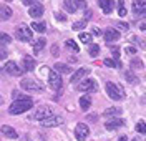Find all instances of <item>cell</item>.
Returning a JSON list of instances; mask_svg holds the SVG:
<instances>
[{
	"instance_id": "11",
	"label": "cell",
	"mask_w": 146,
	"mask_h": 141,
	"mask_svg": "<svg viewBox=\"0 0 146 141\" xmlns=\"http://www.w3.org/2000/svg\"><path fill=\"white\" fill-rule=\"evenodd\" d=\"M42 124H43V126H46V128L60 126V124H63V118H62V116H56V115H53V116L46 118L45 121H42Z\"/></svg>"
},
{
	"instance_id": "18",
	"label": "cell",
	"mask_w": 146,
	"mask_h": 141,
	"mask_svg": "<svg viewBox=\"0 0 146 141\" xmlns=\"http://www.w3.org/2000/svg\"><path fill=\"white\" fill-rule=\"evenodd\" d=\"M28 13H30V17L38 19V17H42V15H43V7H42L40 3H36V5H33L32 9L28 10Z\"/></svg>"
},
{
	"instance_id": "31",
	"label": "cell",
	"mask_w": 146,
	"mask_h": 141,
	"mask_svg": "<svg viewBox=\"0 0 146 141\" xmlns=\"http://www.w3.org/2000/svg\"><path fill=\"white\" fill-rule=\"evenodd\" d=\"M136 131H138V133H143V134H146V123H145V121H138V124H136Z\"/></svg>"
},
{
	"instance_id": "24",
	"label": "cell",
	"mask_w": 146,
	"mask_h": 141,
	"mask_svg": "<svg viewBox=\"0 0 146 141\" xmlns=\"http://www.w3.org/2000/svg\"><path fill=\"white\" fill-rule=\"evenodd\" d=\"M32 28H33L35 32H38V33H43V32H45V23H43V22H33V23H32Z\"/></svg>"
},
{
	"instance_id": "6",
	"label": "cell",
	"mask_w": 146,
	"mask_h": 141,
	"mask_svg": "<svg viewBox=\"0 0 146 141\" xmlns=\"http://www.w3.org/2000/svg\"><path fill=\"white\" fill-rule=\"evenodd\" d=\"M20 86H22L23 90H27V91H40V90H42L40 83H36V81L30 80V78H23V80L20 81Z\"/></svg>"
},
{
	"instance_id": "37",
	"label": "cell",
	"mask_w": 146,
	"mask_h": 141,
	"mask_svg": "<svg viewBox=\"0 0 146 141\" xmlns=\"http://www.w3.org/2000/svg\"><path fill=\"white\" fill-rule=\"evenodd\" d=\"M118 13L121 15V17H125V15H126V9L123 7V3H119V10H118Z\"/></svg>"
},
{
	"instance_id": "39",
	"label": "cell",
	"mask_w": 146,
	"mask_h": 141,
	"mask_svg": "<svg viewBox=\"0 0 146 141\" xmlns=\"http://www.w3.org/2000/svg\"><path fill=\"white\" fill-rule=\"evenodd\" d=\"M126 53H129V55H135V53H136V48L129 45V47H126Z\"/></svg>"
},
{
	"instance_id": "12",
	"label": "cell",
	"mask_w": 146,
	"mask_h": 141,
	"mask_svg": "<svg viewBox=\"0 0 146 141\" xmlns=\"http://www.w3.org/2000/svg\"><path fill=\"white\" fill-rule=\"evenodd\" d=\"M133 12L136 13L138 17H146V2L135 0L133 2Z\"/></svg>"
},
{
	"instance_id": "5",
	"label": "cell",
	"mask_w": 146,
	"mask_h": 141,
	"mask_svg": "<svg viewBox=\"0 0 146 141\" xmlns=\"http://www.w3.org/2000/svg\"><path fill=\"white\" fill-rule=\"evenodd\" d=\"M90 134V128L85 124V123H78L76 124V130H75V136L78 141H85Z\"/></svg>"
},
{
	"instance_id": "8",
	"label": "cell",
	"mask_w": 146,
	"mask_h": 141,
	"mask_svg": "<svg viewBox=\"0 0 146 141\" xmlns=\"http://www.w3.org/2000/svg\"><path fill=\"white\" fill-rule=\"evenodd\" d=\"M48 83H50V86H52L53 90H60V88H62V76L58 75L56 71H50V75H48Z\"/></svg>"
},
{
	"instance_id": "32",
	"label": "cell",
	"mask_w": 146,
	"mask_h": 141,
	"mask_svg": "<svg viewBox=\"0 0 146 141\" xmlns=\"http://www.w3.org/2000/svg\"><path fill=\"white\" fill-rule=\"evenodd\" d=\"M80 40L83 43H90L91 42V33H80Z\"/></svg>"
},
{
	"instance_id": "19",
	"label": "cell",
	"mask_w": 146,
	"mask_h": 141,
	"mask_svg": "<svg viewBox=\"0 0 146 141\" xmlns=\"http://www.w3.org/2000/svg\"><path fill=\"white\" fill-rule=\"evenodd\" d=\"M12 17V9L9 5H2L0 7V19L2 20H9Z\"/></svg>"
},
{
	"instance_id": "4",
	"label": "cell",
	"mask_w": 146,
	"mask_h": 141,
	"mask_svg": "<svg viewBox=\"0 0 146 141\" xmlns=\"http://www.w3.org/2000/svg\"><path fill=\"white\" fill-rule=\"evenodd\" d=\"M15 37H17L20 42H30L32 37H33V33H32V30H30L27 25H20V27L15 30Z\"/></svg>"
},
{
	"instance_id": "26",
	"label": "cell",
	"mask_w": 146,
	"mask_h": 141,
	"mask_svg": "<svg viewBox=\"0 0 146 141\" xmlns=\"http://www.w3.org/2000/svg\"><path fill=\"white\" fill-rule=\"evenodd\" d=\"M119 113H121L119 108H106L105 110V116H118Z\"/></svg>"
},
{
	"instance_id": "2",
	"label": "cell",
	"mask_w": 146,
	"mask_h": 141,
	"mask_svg": "<svg viewBox=\"0 0 146 141\" xmlns=\"http://www.w3.org/2000/svg\"><path fill=\"white\" fill-rule=\"evenodd\" d=\"M50 116H53L52 108L46 106V105H42V106H38L35 110V113L30 115V120H33V121H45L46 118H50Z\"/></svg>"
},
{
	"instance_id": "27",
	"label": "cell",
	"mask_w": 146,
	"mask_h": 141,
	"mask_svg": "<svg viewBox=\"0 0 146 141\" xmlns=\"http://www.w3.org/2000/svg\"><path fill=\"white\" fill-rule=\"evenodd\" d=\"M105 65L110 66V68H116V66H121V63L119 62H113V58H105Z\"/></svg>"
},
{
	"instance_id": "10",
	"label": "cell",
	"mask_w": 146,
	"mask_h": 141,
	"mask_svg": "<svg viewBox=\"0 0 146 141\" xmlns=\"http://www.w3.org/2000/svg\"><path fill=\"white\" fill-rule=\"evenodd\" d=\"M3 70H5L9 75H12V76H20L22 73H23V70H22V68H18L15 62H9L7 65L3 66Z\"/></svg>"
},
{
	"instance_id": "36",
	"label": "cell",
	"mask_w": 146,
	"mask_h": 141,
	"mask_svg": "<svg viewBox=\"0 0 146 141\" xmlns=\"http://www.w3.org/2000/svg\"><path fill=\"white\" fill-rule=\"evenodd\" d=\"M128 28H129V27H128V23H123V22H119V23H118V30H123V32H126Z\"/></svg>"
},
{
	"instance_id": "1",
	"label": "cell",
	"mask_w": 146,
	"mask_h": 141,
	"mask_svg": "<svg viewBox=\"0 0 146 141\" xmlns=\"http://www.w3.org/2000/svg\"><path fill=\"white\" fill-rule=\"evenodd\" d=\"M13 96H17V100L10 105V108H9L10 115H20V113H25V111H28V110L33 106V101H32L30 96H20L17 91L13 93Z\"/></svg>"
},
{
	"instance_id": "15",
	"label": "cell",
	"mask_w": 146,
	"mask_h": 141,
	"mask_svg": "<svg viewBox=\"0 0 146 141\" xmlns=\"http://www.w3.org/2000/svg\"><path fill=\"white\" fill-rule=\"evenodd\" d=\"M22 63H23V68H25V71H32L33 68H35V60L32 58V56L25 55L22 58Z\"/></svg>"
},
{
	"instance_id": "16",
	"label": "cell",
	"mask_w": 146,
	"mask_h": 141,
	"mask_svg": "<svg viewBox=\"0 0 146 141\" xmlns=\"http://www.w3.org/2000/svg\"><path fill=\"white\" fill-rule=\"evenodd\" d=\"M90 73L88 71V68H80V70H76L75 73H73V76H72V83H76V81H80L83 76H86Z\"/></svg>"
},
{
	"instance_id": "20",
	"label": "cell",
	"mask_w": 146,
	"mask_h": 141,
	"mask_svg": "<svg viewBox=\"0 0 146 141\" xmlns=\"http://www.w3.org/2000/svg\"><path fill=\"white\" fill-rule=\"evenodd\" d=\"M90 105H91V98L88 95H85V96L80 98V108H82L83 111H86V110L90 108Z\"/></svg>"
},
{
	"instance_id": "7",
	"label": "cell",
	"mask_w": 146,
	"mask_h": 141,
	"mask_svg": "<svg viewBox=\"0 0 146 141\" xmlns=\"http://www.w3.org/2000/svg\"><path fill=\"white\" fill-rule=\"evenodd\" d=\"M86 3L85 2H72V0H65L63 2V9L68 12V13H75L78 9H83Z\"/></svg>"
},
{
	"instance_id": "33",
	"label": "cell",
	"mask_w": 146,
	"mask_h": 141,
	"mask_svg": "<svg viewBox=\"0 0 146 141\" xmlns=\"http://www.w3.org/2000/svg\"><path fill=\"white\" fill-rule=\"evenodd\" d=\"M125 76H126V80H128V81H133V83H138V78H136L135 75H133L131 71H126V73H125Z\"/></svg>"
},
{
	"instance_id": "25",
	"label": "cell",
	"mask_w": 146,
	"mask_h": 141,
	"mask_svg": "<svg viewBox=\"0 0 146 141\" xmlns=\"http://www.w3.org/2000/svg\"><path fill=\"white\" fill-rule=\"evenodd\" d=\"M88 53H90L91 56H98L100 55V47H98L96 43H91L90 48H88Z\"/></svg>"
},
{
	"instance_id": "3",
	"label": "cell",
	"mask_w": 146,
	"mask_h": 141,
	"mask_svg": "<svg viewBox=\"0 0 146 141\" xmlns=\"http://www.w3.org/2000/svg\"><path fill=\"white\" fill-rule=\"evenodd\" d=\"M106 93L111 100H123L125 98V90L123 86L118 83H113V81H108L106 83Z\"/></svg>"
},
{
	"instance_id": "9",
	"label": "cell",
	"mask_w": 146,
	"mask_h": 141,
	"mask_svg": "<svg viewBox=\"0 0 146 141\" xmlns=\"http://www.w3.org/2000/svg\"><path fill=\"white\" fill-rule=\"evenodd\" d=\"M78 90H82V91H96V81L91 80V78H86L78 85Z\"/></svg>"
},
{
	"instance_id": "30",
	"label": "cell",
	"mask_w": 146,
	"mask_h": 141,
	"mask_svg": "<svg viewBox=\"0 0 146 141\" xmlns=\"http://www.w3.org/2000/svg\"><path fill=\"white\" fill-rule=\"evenodd\" d=\"M10 42H12V38H10L7 33H2V35H0V45H2V47H5Z\"/></svg>"
},
{
	"instance_id": "22",
	"label": "cell",
	"mask_w": 146,
	"mask_h": 141,
	"mask_svg": "<svg viewBox=\"0 0 146 141\" xmlns=\"http://www.w3.org/2000/svg\"><path fill=\"white\" fill-rule=\"evenodd\" d=\"M55 71H60V73H72V68L65 63H55Z\"/></svg>"
},
{
	"instance_id": "34",
	"label": "cell",
	"mask_w": 146,
	"mask_h": 141,
	"mask_svg": "<svg viewBox=\"0 0 146 141\" xmlns=\"http://www.w3.org/2000/svg\"><path fill=\"white\" fill-rule=\"evenodd\" d=\"M111 48V53L115 55V60L118 62V58H119V48H116V47H110Z\"/></svg>"
},
{
	"instance_id": "17",
	"label": "cell",
	"mask_w": 146,
	"mask_h": 141,
	"mask_svg": "<svg viewBox=\"0 0 146 141\" xmlns=\"http://www.w3.org/2000/svg\"><path fill=\"white\" fill-rule=\"evenodd\" d=\"M123 124H125V121L116 118V120H110V121L105 123V128H106V130H116V128H121Z\"/></svg>"
},
{
	"instance_id": "42",
	"label": "cell",
	"mask_w": 146,
	"mask_h": 141,
	"mask_svg": "<svg viewBox=\"0 0 146 141\" xmlns=\"http://www.w3.org/2000/svg\"><path fill=\"white\" fill-rule=\"evenodd\" d=\"M0 56H2V60H5V56H7V52H5V48L2 47V53H0Z\"/></svg>"
},
{
	"instance_id": "40",
	"label": "cell",
	"mask_w": 146,
	"mask_h": 141,
	"mask_svg": "<svg viewBox=\"0 0 146 141\" xmlns=\"http://www.w3.org/2000/svg\"><path fill=\"white\" fill-rule=\"evenodd\" d=\"M93 35L95 37H101V30L98 27H93Z\"/></svg>"
},
{
	"instance_id": "43",
	"label": "cell",
	"mask_w": 146,
	"mask_h": 141,
	"mask_svg": "<svg viewBox=\"0 0 146 141\" xmlns=\"http://www.w3.org/2000/svg\"><path fill=\"white\" fill-rule=\"evenodd\" d=\"M139 28H141V30H146V22H145V23H141V25H139Z\"/></svg>"
},
{
	"instance_id": "44",
	"label": "cell",
	"mask_w": 146,
	"mask_h": 141,
	"mask_svg": "<svg viewBox=\"0 0 146 141\" xmlns=\"http://www.w3.org/2000/svg\"><path fill=\"white\" fill-rule=\"evenodd\" d=\"M118 141H128V138H126V136H121V138H119Z\"/></svg>"
},
{
	"instance_id": "28",
	"label": "cell",
	"mask_w": 146,
	"mask_h": 141,
	"mask_svg": "<svg viewBox=\"0 0 146 141\" xmlns=\"http://www.w3.org/2000/svg\"><path fill=\"white\" fill-rule=\"evenodd\" d=\"M86 27V20H80V22H75L72 25L73 30H83V28Z\"/></svg>"
},
{
	"instance_id": "29",
	"label": "cell",
	"mask_w": 146,
	"mask_h": 141,
	"mask_svg": "<svg viewBox=\"0 0 146 141\" xmlns=\"http://www.w3.org/2000/svg\"><path fill=\"white\" fill-rule=\"evenodd\" d=\"M66 47L70 48L72 52H80V47H78L76 42H73V40H66Z\"/></svg>"
},
{
	"instance_id": "23",
	"label": "cell",
	"mask_w": 146,
	"mask_h": 141,
	"mask_svg": "<svg viewBox=\"0 0 146 141\" xmlns=\"http://www.w3.org/2000/svg\"><path fill=\"white\" fill-rule=\"evenodd\" d=\"M45 43H46L45 38H40L38 42H35V45H33V52H35V53L42 52V50H43V47H45Z\"/></svg>"
},
{
	"instance_id": "13",
	"label": "cell",
	"mask_w": 146,
	"mask_h": 141,
	"mask_svg": "<svg viewBox=\"0 0 146 141\" xmlns=\"http://www.w3.org/2000/svg\"><path fill=\"white\" fill-rule=\"evenodd\" d=\"M103 33H105V40H106V42H115V40H118L119 35H121L116 28H106Z\"/></svg>"
},
{
	"instance_id": "41",
	"label": "cell",
	"mask_w": 146,
	"mask_h": 141,
	"mask_svg": "<svg viewBox=\"0 0 146 141\" xmlns=\"http://www.w3.org/2000/svg\"><path fill=\"white\" fill-rule=\"evenodd\" d=\"M23 5H36V2H32V0H25Z\"/></svg>"
},
{
	"instance_id": "35",
	"label": "cell",
	"mask_w": 146,
	"mask_h": 141,
	"mask_svg": "<svg viewBox=\"0 0 146 141\" xmlns=\"http://www.w3.org/2000/svg\"><path fill=\"white\" fill-rule=\"evenodd\" d=\"M131 66H135V68H141V66H143V63L139 62V58H135V60L131 62Z\"/></svg>"
},
{
	"instance_id": "21",
	"label": "cell",
	"mask_w": 146,
	"mask_h": 141,
	"mask_svg": "<svg viewBox=\"0 0 146 141\" xmlns=\"http://www.w3.org/2000/svg\"><path fill=\"white\" fill-rule=\"evenodd\" d=\"M98 5L103 9L105 13H110V12L113 10V2H108V0H106V2H105V0H100V2H98Z\"/></svg>"
},
{
	"instance_id": "14",
	"label": "cell",
	"mask_w": 146,
	"mask_h": 141,
	"mask_svg": "<svg viewBox=\"0 0 146 141\" xmlns=\"http://www.w3.org/2000/svg\"><path fill=\"white\" fill-rule=\"evenodd\" d=\"M2 133H3V136H7L10 140H17L18 138L17 131H15L12 126H9V124H3V126H2Z\"/></svg>"
},
{
	"instance_id": "38",
	"label": "cell",
	"mask_w": 146,
	"mask_h": 141,
	"mask_svg": "<svg viewBox=\"0 0 146 141\" xmlns=\"http://www.w3.org/2000/svg\"><path fill=\"white\" fill-rule=\"evenodd\" d=\"M55 17L60 20V22H65V20H66V19H65V15L62 13V12H56V13H55Z\"/></svg>"
}]
</instances>
